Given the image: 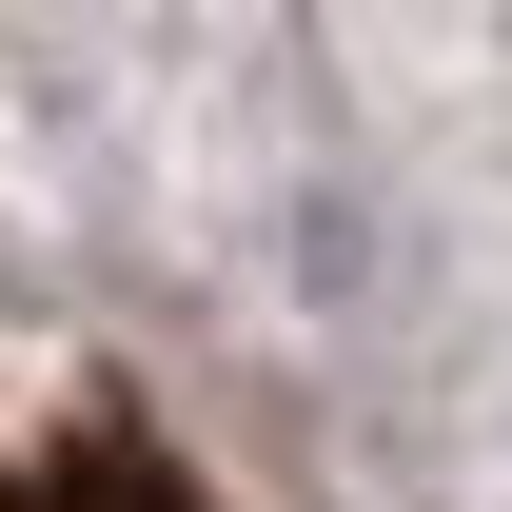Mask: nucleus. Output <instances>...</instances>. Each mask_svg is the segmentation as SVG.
I'll return each mask as SVG.
<instances>
[{
	"label": "nucleus",
	"mask_w": 512,
	"mask_h": 512,
	"mask_svg": "<svg viewBox=\"0 0 512 512\" xmlns=\"http://www.w3.org/2000/svg\"><path fill=\"white\" fill-rule=\"evenodd\" d=\"M0 512H197V473L138 434V414H60V434L0 453Z\"/></svg>",
	"instance_id": "nucleus-1"
}]
</instances>
